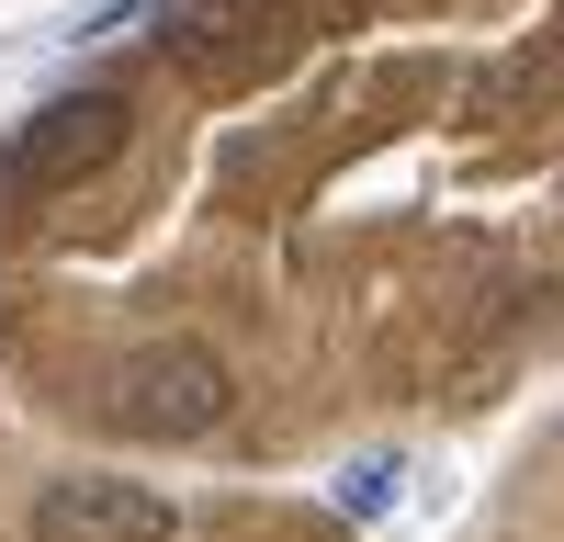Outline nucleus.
Wrapping results in <instances>:
<instances>
[{"label":"nucleus","instance_id":"obj_1","mask_svg":"<svg viewBox=\"0 0 564 542\" xmlns=\"http://www.w3.org/2000/svg\"><path fill=\"white\" fill-rule=\"evenodd\" d=\"M102 406H113V430H135V441H215L226 406H238V373H226L204 339H148V350L113 361Z\"/></svg>","mask_w":564,"mask_h":542},{"label":"nucleus","instance_id":"obj_2","mask_svg":"<svg viewBox=\"0 0 564 542\" xmlns=\"http://www.w3.org/2000/svg\"><path fill=\"white\" fill-rule=\"evenodd\" d=\"M124 124H135L124 90H68V102L23 113L12 136H0V215H23V204H45V193H79V181L124 148Z\"/></svg>","mask_w":564,"mask_h":542},{"label":"nucleus","instance_id":"obj_3","mask_svg":"<svg viewBox=\"0 0 564 542\" xmlns=\"http://www.w3.org/2000/svg\"><path fill=\"white\" fill-rule=\"evenodd\" d=\"M34 542H170V497L135 475H57L34 497Z\"/></svg>","mask_w":564,"mask_h":542},{"label":"nucleus","instance_id":"obj_4","mask_svg":"<svg viewBox=\"0 0 564 542\" xmlns=\"http://www.w3.org/2000/svg\"><path fill=\"white\" fill-rule=\"evenodd\" d=\"M395 486H406L395 452H361V464H339V520H384V509H395Z\"/></svg>","mask_w":564,"mask_h":542}]
</instances>
